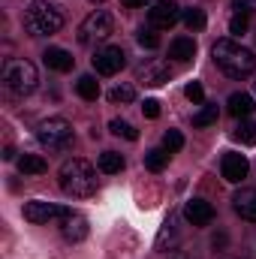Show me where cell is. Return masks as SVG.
<instances>
[{
	"label": "cell",
	"mask_w": 256,
	"mask_h": 259,
	"mask_svg": "<svg viewBox=\"0 0 256 259\" xmlns=\"http://www.w3.org/2000/svg\"><path fill=\"white\" fill-rule=\"evenodd\" d=\"M211 55H214V64L220 66L229 78H247V75L256 72V55L250 49L238 46L235 39H217Z\"/></svg>",
	"instance_id": "1"
},
{
	"label": "cell",
	"mask_w": 256,
	"mask_h": 259,
	"mask_svg": "<svg viewBox=\"0 0 256 259\" xmlns=\"http://www.w3.org/2000/svg\"><path fill=\"white\" fill-rule=\"evenodd\" d=\"M58 181H61V190L66 196H75V199H88V196L97 193V172L88 160H66L58 172Z\"/></svg>",
	"instance_id": "2"
},
{
	"label": "cell",
	"mask_w": 256,
	"mask_h": 259,
	"mask_svg": "<svg viewBox=\"0 0 256 259\" xmlns=\"http://www.w3.org/2000/svg\"><path fill=\"white\" fill-rule=\"evenodd\" d=\"M64 27V9L52 0H33L24 12V30L30 36H52Z\"/></svg>",
	"instance_id": "3"
},
{
	"label": "cell",
	"mask_w": 256,
	"mask_h": 259,
	"mask_svg": "<svg viewBox=\"0 0 256 259\" xmlns=\"http://www.w3.org/2000/svg\"><path fill=\"white\" fill-rule=\"evenodd\" d=\"M3 84H6L9 94L27 97V94L36 91L39 72H36V66L30 64V61H6V66H3Z\"/></svg>",
	"instance_id": "4"
},
{
	"label": "cell",
	"mask_w": 256,
	"mask_h": 259,
	"mask_svg": "<svg viewBox=\"0 0 256 259\" xmlns=\"http://www.w3.org/2000/svg\"><path fill=\"white\" fill-rule=\"evenodd\" d=\"M112 30H115L112 15L103 12V9H97V12H91V15L81 21V27H78V42H81V46H97V42L109 39Z\"/></svg>",
	"instance_id": "5"
},
{
	"label": "cell",
	"mask_w": 256,
	"mask_h": 259,
	"mask_svg": "<svg viewBox=\"0 0 256 259\" xmlns=\"http://www.w3.org/2000/svg\"><path fill=\"white\" fill-rule=\"evenodd\" d=\"M36 139L49 151H64V148H69V142H72V127H69V121H64V118H49V121H42L36 127Z\"/></svg>",
	"instance_id": "6"
},
{
	"label": "cell",
	"mask_w": 256,
	"mask_h": 259,
	"mask_svg": "<svg viewBox=\"0 0 256 259\" xmlns=\"http://www.w3.org/2000/svg\"><path fill=\"white\" fill-rule=\"evenodd\" d=\"M66 214H69V208H61V205H55V202H42V199H33V202H27L24 205V220H30V223H52V220H64Z\"/></svg>",
	"instance_id": "7"
},
{
	"label": "cell",
	"mask_w": 256,
	"mask_h": 259,
	"mask_svg": "<svg viewBox=\"0 0 256 259\" xmlns=\"http://www.w3.org/2000/svg\"><path fill=\"white\" fill-rule=\"evenodd\" d=\"M178 18H181V9H178L175 0H157V3L148 9V21H151L154 30H169Z\"/></svg>",
	"instance_id": "8"
},
{
	"label": "cell",
	"mask_w": 256,
	"mask_h": 259,
	"mask_svg": "<svg viewBox=\"0 0 256 259\" xmlns=\"http://www.w3.org/2000/svg\"><path fill=\"white\" fill-rule=\"evenodd\" d=\"M127 64V55L118 49V46H106V49H97V55H94V69L100 72V75H115V72H121Z\"/></svg>",
	"instance_id": "9"
},
{
	"label": "cell",
	"mask_w": 256,
	"mask_h": 259,
	"mask_svg": "<svg viewBox=\"0 0 256 259\" xmlns=\"http://www.w3.org/2000/svg\"><path fill=\"white\" fill-rule=\"evenodd\" d=\"M169 78H172V66H169V61H163V58H154V61L139 66V81H145L148 88H160Z\"/></svg>",
	"instance_id": "10"
},
{
	"label": "cell",
	"mask_w": 256,
	"mask_h": 259,
	"mask_svg": "<svg viewBox=\"0 0 256 259\" xmlns=\"http://www.w3.org/2000/svg\"><path fill=\"white\" fill-rule=\"evenodd\" d=\"M247 172H250V163L244 154H226L223 157V178L229 184H241L247 178Z\"/></svg>",
	"instance_id": "11"
},
{
	"label": "cell",
	"mask_w": 256,
	"mask_h": 259,
	"mask_svg": "<svg viewBox=\"0 0 256 259\" xmlns=\"http://www.w3.org/2000/svg\"><path fill=\"white\" fill-rule=\"evenodd\" d=\"M61 235H64L66 241H84L88 238V220L81 217V214H75V211H69L64 220H61Z\"/></svg>",
	"instance_id": "12"
},
{
	"label": "cell",
	"mask_w": 256,
	"mask_h": 259,
	"mask_svg": "<svg viewBox=\"0 0 256 259\" xmlns=\"http://www.w3.org/2000/svg\"><path fill=\"white\" fill-rule=\"evenodd\" d=\"M184 217H187V223H193V226H208L214 220V208L205 199H190L184 205Z\"/></svg>",
	"instance_id": "13"
},
{
	"label": "cell",
	"mask_w": 256,
	"mask_h": 259,
	"mask_svg": "<svg viewBox=\"0 0 256 259\" xmlns=\"http://www.w3.org/2000/svg\"><path fill=\"white\" fill-rule=\"evenodd\" d=\"M232 208H235L238 217H244V220L256 223V187H244V190H238V193L232 196Z\"/></svg>",
	"instance_id": "14"
},
{
	"label": "cell",
	"mask_w": 256,
	"mask_h": 259,
	"mask_svg": "<svg viewBox=\"0 0 256 259\" xmlns=\"http://www.w3.org/2000/svg\"><path fill=\"white\" fill-rule=\"evenodd\" d=\"M226 109H229V115H232V118H250V115H253V109H256V103H253V97H250V94H232V97H229V103H226Z\"/></svg>",
	"instance_id": "15"
},
{
	"label": "cell",
	"mask_w": 256,
	"mask_h": 259,
	"mask_svg": "<svg viewBox=\"0 0 256 259\" xmlns=\"http://www.w3.org/2000/svg\"><path fill=\"white\" fill-rule=\"evenodd\" d=\"M42 61H46V66L49 69H55V72H69L72 69V55L66 52V49H49L46 55H42Z\"/></svg>",
	"instance_id": "16"
},
{
	"label": "cell",
	"mask_w": 256,
	"mask_h": 259,
	"mask_svg": "<svg viewBox=\"0 0 256 259\" xmlns=\"http://www.w3.org/2000/svg\"><path fill=\"white\" fill-rule=\"evenodd\" d=\"M193 55H196V42H193L190 36H178V39H172V46H169V58L187 64V61H193Z\"/></svg>",
	"instance_id": "17"
},
{
	"label": "cell",
	"mask_w": 256,
	"mask_h": 259,
	"mask_svg": "<svg viewBox=\"0 0 256 259\" xmlns=\"http://www.w3.org/2000/svg\"><path fill=\"white\" fill-rule=\"evenodd\" d=\"M46 169H49V163L39 154H21L18 157V172L21 175H42Z\"/></svg>",
	"instance_id": "18"
},
{
	"label": "cell",
	"mask_w": 256,
	"mask_h": 259,
	"mask_svg": "<svg viewBox=\"0 0 256 259\" xmlns=\"http://www.w3.org/2000/svg\"><path fill=\"white\" fill-rule=\"evenodd\" d=\"M178 244V226H175V214L163 223V229H160V235H157V250H172Z\"/></svg>",
	"instance_id": "19"
},
{
	"label": "cell",
	"mask_w": 256,
	"mask_h": 259,
	"mask_svg": "<svg viewBox=\"0 0 256 259\" xmlns=\"http://www.w3.org/2000/svg\"><path fill=\"white\" fill-rule=\"evenodd\" d=\"M169 157H172V154H169L166 148H151V151L145 154V166H148L151 172H163L166 163H169Z\"/></svg>",
	"instance_id": "20"
},
{
	"label": "cell",
	"mask_w": 256,
	"mask_h": 259,
	"mask_svg": "<svg viewBox=\"0 0 256 259\" xmlns=\"http://www.w3.org/2000/svg\"><path fill=\"white\" fill-rule=\"evenodd\" d=\"M100 169H103L106 175H118V172L124 169V157H121L118 151H103V154H100Z\"/></svg>",
	"instance_id": "21"
},
{
	"label": "cell",
	"mask_w": 256,
	"mask_h": 259,
	"mask_svg": "<svg viewBox=\"0 0 256 259\" xmlns=\"http://www.w3.org/2000/svg\"><path fill=\"white\" fill-rule=\"evenodd\" d=\"M75 91H78L81 100H97V97H100V81H97L94 75H81V78L75 81Z\"/></svg>",
	"instance_id": "22"
},
{
	"label": "cell",
	"mask_w": 256,
	"mask_h": 259,
	"mask_svg": "<svg viewBox=\"0 0 256 259\" xmlns=\"http://www.w3.org/2000/svg\"><path fill=\"white\" fill-rule=\"evenodd\" d=\"M232 139L241 142V145H256V124L247 121V118H241V124L232 130Z\"/></svg>",
	"instance_id": "23"
},
{
	"label": "cell",
	"mask_w": 256,
	"mask_h": 259,
	"mask_svg": "<svg viewBox=\"0 0 256 259\" xmlns=\"http://www.w3.org/2000/svg\"><path fill=\"white\" fill-rule=\"evenodd\" d=\"M109 100H112L115 106H118V103H121V106H124V103H133V100H136V88H133V84H115V88L109 91Z\"/></svg>",
	"instance_id": "24"
},
{
	"label": "cell",
	"mask_w": 256,
	"mask_h": 259,
	"mask_svg": "<svg viewBox=\"0 0 256 259\" xmlns=\"http://www.w3.org/2000/svg\"><path fill=\"white\" fill-rule=\"evenodd\" d=\"M109 130H112L115 136H124L127 142H136V139H139V130L133 127L130 121H124V118H115V121L109 124Z\"/></svg>",
	"instance_id": "25"
},
{
	"label": "cell",
	"mask_w": 256,
	"mask_h": 259,
	"mask_svg": "<svg viewBox=\"0 0 256 259\" xmlns=\"http://www.w3.org/2000/svg\"><path fill=\"white\" fill-rule=\"evenodd\" d=\"M217 121V106L214 103H208L199 115H193V127H208V124H214Z\"/></svg>",
	"instance_id": "26"
},
{
	"label": "cell",
	"mask_w": 256,
	"mask_h": 259,
	"mask_svg": "<svg viewBox=\"0 0 256 259\" xmlns=\"http://www.w3.org/2000/svg\"><path fill=\"white\" fill-rule=\"evenodd\" d=\"M136 39H139L142 49H157V46H160V36H157L154 27H142V30L136 33Z\"/></svg>",
	"instance_id": "27"
},
{
	"label": "cell",
	"mask_w": 256,
	"mask_h": 259,
	"mask_svg": "<svg viewBox=\"0 0 256 259\" xmlns=\"http://www.w3.org/2000/svg\"><path fill=\"white\" fill-rule=\"evenodd\" d=\"M163 148H166L169 154L181 151V148H184V136H181L178 130H166V136H163Z\"/></svg>",
	"instance_id": "28"
},
{
	"label": "cell",
	"mask_w": 256,
	"mask_h": 259,
	"mask_svg": "<svg viewBox=\"0 0 256 259\" xmlns=\"http://www.w3.org/2000/svg\"><path fill=\"white\" fill-rule=\"evenodd\" d=\"M184 24H187L190 30H202V27H205V12L196 9V6L187 9V12H184Z\"/></svg>",
	"instance_id": "29"
},
{
	"label": "cell",
	"mask_w": 256,
	"mask_h": 259,
	"mask_svg": "<svg viewBox=\"0 0 256 259\" xmlns=\"http://www.w3.org/2000/svg\"><path fill=\"white\" fill-rule=\"evenodd\" d=\"M247 18H250V15H232V21H229V33H235V36L247 33Z\"/></svg>",
	"instance_id": "30"
},
{
	"label": "cell",
	"mask_w": 256,
	"mask_h": 259,
	"mask_svg": "<svg viewBox=\"0 0 256 259\" xmlns=\"http://www.w3.org/2000/svg\"><path fill=\"white\" fill-rule=\"evenodd\" d=\"M184 94H187V100H190V103H202V100H205V88H202L199 81H190Z\"/></svg>",
	"instance_id": "31"
},
{
	"label": "cell",
	"mask_w": 256,
	"mask_h": 259,
	"mask_svg": "<svg viewBox=\"0 0 256 259\" xmlns=\"http://www.w3.org/2000/svg\"><path fill=\"white\" fill-rule=\"evenodd\" d=\"M142 112H145V118H157L160 115V103L157 100H145L142 103Z\"/></svg>",
	"instance_id": "32"
},
{
	"label": "cell",
	"mask_w": 256,
	"mask_h": 259,
	"mask_svg": "<svg viewBox=\"0 0 256 259\" xmlns=\"http://www.w3.org/2000/svg\"><path fill=\"white\" fill-rule=\"evenodd\" d=\"M232 6H235V15H250L253 9H250V0H232Z\"/></svg>",
	"instance_id": "33"
},
{
	"label": "cell",
	"mask_w": 256,
	"mask_h": 259,
	"mask_svg": "<svg viewBox=\"0 0 256 259\" xmlns=\"http://www.w3.org/2000/svg\"><path fill=\"white\" fill-rule=\"evenodd\" d=\"M121 3H124L127 9H139V6H148L151 0H121Z\"/></svg>",
	"instance_id": "34"
},
{
	"label": "cell",
	"mask_w": 256,
	"mask_h": 259,
	"mask_svg": "<svg viewBox=\"0 0 256 259\" xmlns=\"http://www.w3.org/2000/svg\"><path fill=\"white\" fill-rule=\"evenodd\" d=\"M169 259H196L193 253H184V250H178V253H172Z\"/></svg>",
	"instance_id": "35"
},
{
	"label": "cell",
	"mask_w": 256,
	"mask_h": 259,
	"mask_svg": "<svg viewBox=\"0 0 256 259\" xmlns=\"http://www.w3.org/2000/svg\"><path fill=\"white\" fill-rule=\"evenodd\" d=\"M12 157H15V151H12V145H6L3 148V160H12Z\"/></svg>",
	"instance_id": "36"
},
{
	"label": "cell",
	"mask_w": 256,
	"mask_h": 259,
	"mask_svg": "<svg viewBox=\"0 0 256 259\" xmlns=\"http://www.w3.org/2000/svg\"><path fill=\"white\" fill-rule=\"evenodd\" d=\"M94 3H103V0H94Z\"/></svg>",
	"instance_id": "37"
}]
</instances>
